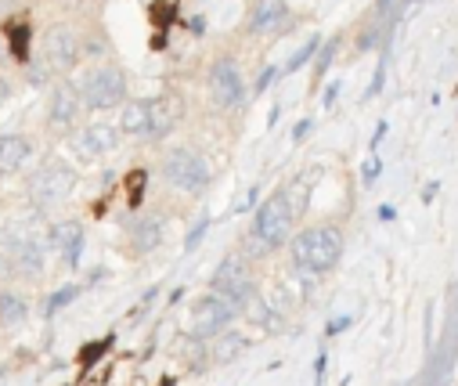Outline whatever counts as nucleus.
I'll return each instance as SVG.
<instances>
[{"label": "nucleus", "instance_id": "nucleus-14", "mask_svg": "<svg viewBox=\"0 0 458 386\" xmlns=\"http://www.w3.org/2000/svg\"><path fill=\"white\" fill-rule=\"evenodd\" d=\"M51 242L62 253V261L72 268L80 261V249H83V224L80 220H58L51 227Z\"/></svg>", "mask_w": 458, "mask_h": 386}, {"label": "nucleus", "instance_id": "nucleus-20", "mask_svg": "<svg viewBox=\"0 0 458 386\" xmlns=\"http://www.w3.org/2000/svg\"><path fill=\"white\" fill-rule=\"evenodd\" d=\"M242 347H246V339H242V336H224V339H220V347H216V357H220V361H227V357H235Z\"/></svg>", "mask_w": 458, "mask_h": 386}, {"label": "nucleus", "instance_id": "nucleus-7", "mask_svg": "<svg viewBox=\"0 0 458 386\" xmlns=\"http://www.w3.org/2000/svg\"><path fill=\"white\" fill-rule=\"evenodd\" d=\"M213 293L224 296V300H232L235 307H242L253 296V279H250V268H246L242 256H227V261L216 268Z\"/></svg>", "mask_w": 458, "mask_h": 386}, {"label": "nucleus", "instance_id": "nucleus-3", "mask_svg": "<svg viewBox=\"0 0 458 386\" xmlns=\"http://www.w3.org/2000/svg\"><path fill=\"white\" fill-rule=\"evenodd\" d=\"M296 220H300V217L293 213L289 195H285V188H282V192H275V195L257 210L253 238H257L264 249H278V245L289 238V231H293V224H296Z\"/></svg>", "mask_w": 458, "mask_h": 386}, {"label": "nucleus", "instance_id": "nucleus-21", "mask_svg": "<svg viewBox=\"0 0 458 386\" xmlns=\"http://www.w3.org/2000/svg\"><path fill=\"white\" fill-rule=\"evenodd\" d=\"M314 51H318V37H314V40H307V44L300 47V55H296V58L289 62V73H293V69H300V65H303V62H307V58L314 55Z\"/></svg>", "mask_w": 458, "mask_h": 386}, {"label": "nucleus", "instance_id": "nucleus-1", "mask_svg": "<svg viewBox=\"0 0 458 386\" xmlns=\"http://www.w3.org/2000/svg\"><path fill=\"white\" fill-rule=\"evenodd\" d=\"M293 264L307 275H325L339 264V256H343V231L332 227V224H321V227H303L293 245Z\"/></svg>", "mask_w": 458, "mask_h": 386}, {"label": "nucleus", "instance_id": "nucleus-23", "mask_svg": "<svg viewBox=\"0 0 458 386\" xmlns=\"http://www.w3.org/2000/svg\"><path fill=\"white\" fill-rule=\"evenodd\" d=\"M72 296H76V289H62L58 296H51V311H58V307H65V304H69Z\"/></svg>", "mask_w": 458, "mask_h": 386}, {"label": "nucleus", "instance_id": "nucleus-9", "mask_svg": "<svg viewBox=\"0 0 458 386\" xmlns=\"http://www.w3.org/2000/svg\"><path fill=\"white\" fill-rule=\"evenodd\" d=\"M83 112V98L76 90V83L62 80L51 87V98H47V126H55V131H69V126L80 119Z\"/></svg>", "mask_w": 458, "mask_h": 386}, {"label": "nucleus", "instance_id": "nucleus-12", "mask_svg": "<svg viewBox=\"0 0 458 386\" xmlns=\"http://www.w3.org/2000/svg\"><path fill=\"white\" fill-rule=\"evenodd\" d=\"M80 62V40L69 33V30H51L44 37V65L51 73H69L72 65Z\"/></svg>", "mask_w": 458, "mask_h": 386}, {"label": "nucleus", "instance_id": "nucleus-2", "mask_svg": "<svg viewBox=\"0 0 458 386\" xmlns=\"http://www.w3.org/2000/svg\"><path fill=\"white\" fill-rule=\"evenodd\" d=\"M76 90L83 98V108L108 112L127 101V76L116 65H101V69H90L83 80H76Z\"/></svg>", "mask_w": 458, "mask_h": 386}, {"label": "nucleus", "instance_id": "nucleus-22", "mask_svg": "<svg viewBox=\"0 0 458 386\" xmlns=\"http://www.w3.org/2000/svg\"><path fill=\"white\" fill-rule=\"evenodd\" d=\"M12 44H15V55H19V58H26V26L12 30Z\"/></svg>", "mask_w": 458, "mask_h": 386}, {"label": "nucleus", "instance_id": "nucleus-16", "mask_svg": "<svg viewBox=\"0 0 458 386\" xmlns=\"http://www.w3.org/2000/svg\"><path fill=\"white\" fill-rule=\"evenodd\" d=\"M30 156H33L30 138H22V134H0V174L22 170Z\"/></svg>", "mask_w": 458, "mask_h": 386}, {"label": "nucleus", "instance_id": "nucleus-13", "mask_svg": "<svg viewBox=\"0 0 458 386\" xmlns=\"http://www.w3.org/2000/svg\"><path fill=\"white\" fill-rule=\"evenodd\" d=\"M116 126L123 138H148L152 134V101H123Z\"/></svg>", "mask_w": 458, "mask_h": 386}, {"label": "nucleus", "instance_id": "nucleus-5", "mask_svg": "<svg viewBox=\"0 0 458 386\" xmlns=\"http://www.w3.org/2000/svg\"><path fill=\"white\" fill-rule=\"evenodd\" d=\"M72 188H76V170H72L69 163H62V159H51V163H44V167L30 177L26 195H30V202H37V206H51V202L69 199Z\"/></svg>", "mask_w": 458, "mask_h": 386}, {"label": "nucleus", "instance_id": "nucleus-17", "mask_svg": "<svg viewBox=\"0 0 458 386\" xmlns=\"http://www.w3.org/2000/svg\"><path fill=\"white\" fill-rule=\"evenodd\" d=\"M159 238H163V227H159L156 217H141V220L131 224V245L138 253H152L159 245Z\"/></svg>", "mask_w": 458, "mask_h": 386}, {"label": "nucleus", "instance_id": "nucleus-4", "mask_svg": "<svg viewBox=\"0 0 458 386\" xmlns=\"http://www.w3.org/2000/svg\"><path fill=\"white\" fill-rule=\"evenodd\" d=\"M163 177H166L174 188H181V192H188V195H199V192L209 184V167H206V159H202L195 149L177 145V149H170V152L163 156Z\"/></svg>", "mask_w": 458, "mask_h": 386}, {"label": "nucleus", "instance_id": "nucleus-15", "mask_svg": "<svg viewBox=\"0 0 458 386\" xmlns=\"http://www.w3.org/2000/svg\"><path fill=\"white\" fill-rule=\"evenodd\" d=\"M289 19L285 0H257V8L250 15V33H275Z\"/></svg>", "mask_w": 458, "mask_h": 386}, {"label": "nucleus", "instance_id": "nucleus-10", "mask_svg": "<svg viewBox=\"0 0 458 386\" xmlns=\"http://www.w3.org/2000/svg\"><path fill=\"white\" fill-rule=\"evenodd\" d=\"M235 314H239V307H235L232 300L209 293V296H202V300L195 304V311H191V329H195L199 336H216Z\"/></svg>", "mask_w": 458, "mask_h": 386}, {"label": "nucleus", "instance_id": "nucleus-6", "mask_svg": "<svg viewBox=\"0 0 458 386\" xmlns=\"http://www.w3.org/2000/svg\"><path fill=\"white\" fill-rule=\"evenodd\" d=\"M4 249H8V261L15 264V271H22V275H40L44 271L47 253H44V242L33 227H26V224L8 227L4 231Z\"/></svg>", "mask_w": 458, "mask_h": 386}, {"label": "nucleus", "instance_id": "nucleus-18", "mask_svg": "<svg viewBox=\"0 0 458 386\" xmlns=\"http://www.w3.org/2000/svg\"><path fill=\"white\" fill-rule=\"evenodd\" d=\"M174 119H177V112L170 108V101H152V142H159V138H166L170 134V126H174Z\"/></svg>", "mask_w": 458, "mask_h": 386}, {"label": "nucleus", "instance_id": "nucleus-11", "mask_svg": "<svg viewBox=\"0 0 458 386\" xmlns=\"http://www.w3.org/2000/svg\"><path fill=\"white\" fill-rule=\"evenodd\" d=\"M120 126H112V123H90V126H83V131L72 138V152L80 156V159H101V156H108L112 149L120 145Z\"/></svg>", "mask_w": 458, "mask_h": 386}, {"label": "nucleus", "instance_id": "nucleus-8", "mask_svg": "<svg viewBox=\"0 0 458 386\" xmlns=\"http://www.w3.org/2000/svg\"><path fill=\"white\" fill-rule=\"evenodd\" d=\"M209 94L220 108H239L246 101V80H242V69L232 58H220L209 69Z\"/></svg>", "mask_w": 458, "mask_h": 386}, {"label": "nucleus", "instance_id": "nucleus-24", "mask_svg": "<svg viewBox=\"0 0 458 386\" xmlns=\"http://www.w3.org/2000/svg\"><path fill=\"white\" fill-rule=\"evenodd\" d=\"M8 94H12V87H8V80H4V76H0V105L8 101Z\"/></svg>", "mask_w": 458, "mask_h": 386}, {"label": "nucleus", "instance_id": "nucleus-19", "mask_svg": "<svg viewBox=\"0 0 458 386\" xmlns=\"http://www.w3.org/2000/svg\"><path fill=\"white\" fill-rule=\"evenodd\" d=\"M26 300L22 296H15V293H0V322L4 325H15V322H22L26 318Z\"/></svg>", "mask_w": 458, "mask_h": 386}]
</instances>
